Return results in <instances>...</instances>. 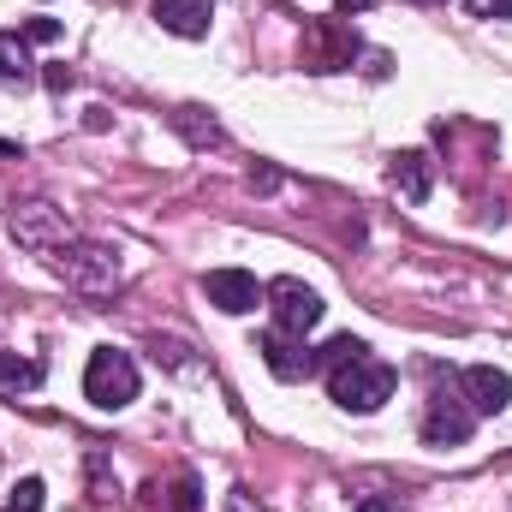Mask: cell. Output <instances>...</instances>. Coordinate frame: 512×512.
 Returning <instances> with one entry per match:
<instances>
[{
    "mask_svg": "<svg viewBox=\"0 0 512 512\" xmlns=\"http://www.w3.org/2000/svg\"><path fill=\"white\" fill-rule=\"evenodd\" d=\"M54 36H60L54 18H30V24H24V42H54Z\"/></svg>",
    "mask_w": 512,
    "mask_h": 512,
    "instance_id": "e0dca14e",
    "label": "cell"
},
{
    "mask_svg": "<svg viewBox=\"0 0 512 512\" xmlns=\"http://www.w3.org/2000/svg\"><path fill=\"white\" fill-rule=\"evenodd\" d=\"M346 6H364V0H346Z\"/></svg>",
    "mask_w": 512,
    "mask_h": 512,
    "instance_id": "ffe728a7",
    "label": "cell"
},
{
    "mask_svg": "<svg viewBox=\"0 0 512 512\" xmlns=\"http://www.w3.org/2000/svg\"><path fill=\"white\" fill-rule=\"evenodd\" d=\"M0 512H42V477H24L18 489H12V501Z\"/></svg>",
    "mask_w": 512,
    "mask_h": 512,
    "instance_id": "9a60e30c",
    "label": "cell"
},
{
    "mask_svg": "<svg viewBox=\"0 0 512 512\" xmlns=\"http://www.w3.org/2000/svg\"><path fill=\"white\" fill-rule=\"evenodd\" d=\"M459 399H465L477 417H495V411L512 405V376L495 370V364H471V370H459Z\"/></svg>",
    "mask_w": 512,
    "mask_h": 512,
    "instance_id": "ba28073f",
    "label": "cell"
},
{
    "mask_svg": "<svg viewBox=\"0 0 512 512\" xmlns=\"http://www.w3.org/2000/svg\"><path fill=\"white\" fill-rule=\"evenodd\" d=\"M155 12V24L161 30H173V36H209V12H215V0H155L149 6Z\"/></svg>",
    "mask_w": 512,
    "mask_h": 512,
    "instance_id": "30bf717a",
    "label": "cell"
},
{
    "mask_svg": "<svg viewBox=\"0 0 512 512\" xmlns=\"http://www.w3.org/2000/svg\"><path fill=\"white\" fill-rule=\"evenodd\" d=\"M256 352H262V364H268L280 382H304V376L316 370V358L304 352V340H298V334H280V328H268V334L256 340Z\"/></svg>",
    "mask_w": 512,
    "mask_h": 512,
    "instance_id": "9c48e42d",
    "label": "cell"
},
{
    "mask_svg": "<svg viewBox=\"0 0 512 512\" xmlns=\"http://www.w3.org/2000/svg\"><path fill=\"white\" fill-rule=\"evenodd\" d=\"M12 239L24 251H60V245H72V221H60L48 203H24V209H12Z\"/></svg>",
    "mask_w": 512,
    "mask_h": 512,
    "instance_id": "5b68a950",
    "label": "cell"
},
{
    "mask_svg": "<svg viewBox=\"0 0 512 512\" xmlns=\"http://www.w3.org/2000/svg\"><path fill=\"white\" fill-rule=\"evenodd\" d=\"M203 298L227 316H251L268 298V286H256V274H245V268H215V274H203Z\"/></svg>",
    "mask_w": 512,
    "mask_h": 512,
    "instance_id": "52a82bcc",
    "label": "cell"
},
{
    "mask_svg": "<svg viewBox=\"0 0 512 512\" xmlns=\"http://www.w3.org/2000/svg\"><path fill=\"white\" fill-rule=\"evenodd\" d=\"M84 399L102 405V411L131 405L137 399V364H131V352H114V346L90 352V364H84Z\"/></svg>",
    "mask_w": 512,
    "mask_h": 512,
    "instance_id": "7a4b0ae2",
    "label": "cell"
},
{
    "mask_svg": "<svg viewBox=\"0 0 512 512\" xmlns=\"http://www.w3.org/2000/svg\"><path fill=\"white\" fill-rule=\"evenodd\" d=\"M471 429H477V411L459 393H435L429 399V417H423V441L429 447H459V441H471Z\"/></svg>",
    "mask_w": 512,
    "mask_h": 512,
    "instance_id": "8992f818",
    "label": "cell"
},
{
    "mask_svg": "<svg viewBox=\"0 0 512 512\" xmlns=\"http://www.w3.org/2000/svg\"><path fill=\"white\" fill-rule=\"evenodd\" d=\"M358 512H399L393 495H370V501H358Z\"/></svg>",
    "mask_w": 512,
    "mask_h": 512,
    "instance_id": "d6986e66",
    "label": "cell"
},
{
    "mask_svg": "<svg viewBox=\"0 0 512 512\" xmlns=\"http://www.w3.org/2000/svg\"><path fill=\"white\" fill-rule=\"evenodd\" d=\"M0 78L6 84H30V42H24V30H0Z\"/></svg>",
    "mask_w": 512,
    "mask_h": 512,
    "instance_id": "4fadbf2b",
    "label": "cell"
},
{
    "mask_svg": "<svg viewBox=\"0 0 512 512\" xmlns=\"http://www.w3.org/2000/svg\"><path fill=\"white\" fill-rule=\"evenodd\" d=\"M48 262H54V274H60V280H72L78 292H108V286L120 280V256L108 251V245H78V251H66V245H60Z\"/></svg>",
    "mask_w": 512,
    "mask_h": 512,
    "instance_id": "277c9868",
    "label": "cell"
},
{
    "mask_svg": "<svg viewBox=\"0 0 512 512\" xmlns=\"http://www.w3.org/2000/svg\"><path fill=\"white\" fill-rule=\"evenodd\" d=\"M203 501H197V477H179L173 483V512H197Z\"/></svg>",
    "mask_w": 512,
    "mask_h": 512,
    "instance_id": "2e32d148",
    "label": "cell"
},
{
    "mask_svg": "<svg viewBox=\"0 0 512 512\" xmlns=\"http://www.w3.org/2000/svg\"><path fill=\"white\" fill-rule=\"evenodd\" d=\"M262 304H268L274 328H280V334H298V340L328 316L322 292H316V286H304V280H292V274H286V280H268V298H262Z\"/></svg>",
    "mask_w": 512,
    "mask_h": 512,
    "instance_id": "3957f363",
    "label": "cell"
},
{
    "mask_svg": "<svg viewBox=\"0 0 512 512\" xmlns=\"http://www.w3.org/2000/svg\"><path fill=\"white\" fill-rule=\"evenodd\" d=\"M393 185H399L411 203H423V197H429V185H435V167H429V155H423V149H405V155H393Z\"/></svg>",
    "mask_w": 512,
    "mask_h": 512,
    "instance_id": "8fae6325",
    "label": "cell"
},
{
    "mask_svg": "<svg viewBox=\"0 0 512 512\" xmlns=\"http://www.w3.org/2000/svg\"><path fill=\"white\" fill-rule=\"evenodd\" d=\"M42 382V364L36 358H18V352H0V399H18Z\"/></svg>",
    "mask_w": 512,
    "mask_h": 512,
    "instance_id": "7c38bea8",
    "label": "cell"
},
{
    "mask_svg": "<svg viewBox=\"0 0 512 512\" xmlns=\"http://www.w3.org/2000/svg\"><path fill=\"white\" fill-rule=\"evenodd\" d=\"M423 6H435V0H423Z\"/></svg>",
    "mask_w": 512,
    "mask_h": 512,
    "instance_id": "44dd1931",
    "label": "cell"
},
{
    "mask_svg": "<svg viewBox=\"0 0 512 512\" xmlns=\"http://www.w3.org/2000/svg\"><path fill=\"white\" fill-rule=\"evenodd\" d=\"M471 18H512V0H471Z\"/></svg>",
    "mask_w": 512,
    "mask_h": 512,
    "instance_id": "ac0fdd59",
    "label": "cell"
},
{
    "mask_svg": "<svg viewBox=\"0 0 512 512\" xmlns=\"http://www.w3.org/2000/svg\"><path fill=\"white\" fill-rule=\"evenodd\" d=\"M358 352H370V346H364V340H358V334H334V340H328V346H322V352H316V370H322V376H328V370H340V364H352V358H358Z\"/></svg>",
    "mask_w": 512,
    "mask_h": 512,
    "instance_id": "5bb4252c",
    "label": "cell"
},
{
    "mask_svg": "<svg viewBox=\"0 0 512 512\" xmlns=\"http://www.w3.org/2000/svg\"><path fill=\"white\" fill-rule=\"evenodd\" d=\"M393 364H382L376 352H358L352 364H340V370H328V399L340 405V411H358V417H370V411H382L387 399H393Z\"/></svg>",
    "mask_w": 512,
    "mask_h": 512,
    "instance_id": "6da1fadb",
    "label": "cell"
}]
</instances>
